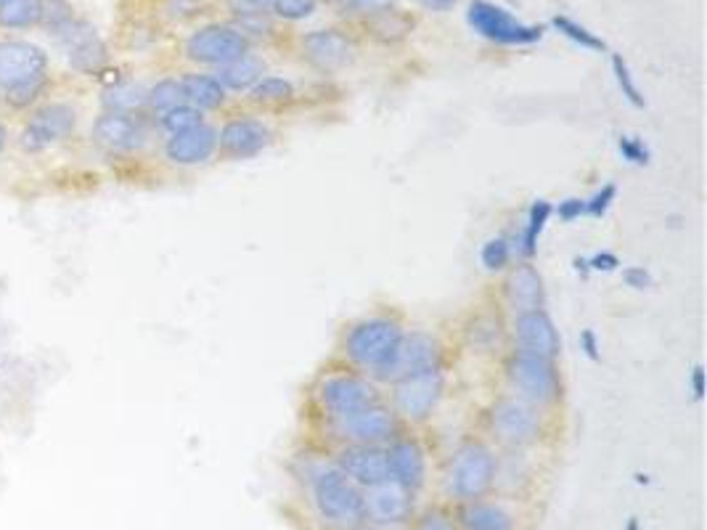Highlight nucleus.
Instances as JSON below:
<instances>
[{
  "instance_id": "nucleus-1",
  "label": "nucleus",
  "mask_w": 707,
  "mask_h": 530,
  "mask_svg": "<svg viewBox=\"0 0 707 530\" xmlns=\"http://www.w3.org/2000/svg\"><path fill=\"white\" fill-rule=\"evenodd\" d=\"M294 477L302 485L308 507L321 528L356 530L363 526V488L334 464L329 453H302L294 462Z\"/></svg>"
},
{
  "instance_id": "nucleus-2",
  "label": "nucleus",
  "mask_w": 707,
  "mask_h": 530,
  "mask_svg": "<svg viewBox=\"0 0 707 530\" xmlns=\"http://www.w3.org/2000/svg\"><path fill=\"white\" fill-rule=\"evenodd\" d=\"M406 321L393 311L358 315V319H352L339 332L337 361L347 366V369H356L374 380L376 371L395 356L397 345L406 337Z\"/></svg>"
},
{
  "instance_id": "nucleus-3",
  "label": "nucleus",
  "mask_w": 707,
  "mask_h": 530,
  "mask_svg": "<svg viewBox=\"0 0 707 530\" xmlns=\"http://www.w3.org/2000/svg\"><path fill=\"white\" fill-rule=\"evenodd\" d=\"M498 451L490 440L464 438L448 453L440 475L443 496L453 504L475 502V498L490 496L496 488Z\"/></svg>"
},
{
  "instance_id": "nucleus-4",
  "label": "nucleus",
  "mask_w": 707,
  "mask_h": 530,
  "mask_svg": "<svg viewBox=\"0 0 707 530\" xmlns=\"http://www.w3.org/2000/svg\"><path fill=\"white\" fill-rule=\"evenodd\" d=\"M379 398H384L382 384H376L369 375L347 369L343 364L321 371L308 390L311 412L318 425L345 419V416L361 412L369 403H376Z\"/></svg>"
},
{
  "instance_id": "nucleus-5",
  "label": "nucleus",
  "mask_w": 707,
  "mask_h": 530,
  "mask_svg": "<svg viewBox=\"0 0 707 530\" xmlns=\"http://www.w3.org/2000/svg\"><path fill=\"white\" fill-rule=\"evenodd\" d=\"M485 433L501 451H530L546 435V412L522 398L503 393L485 408Z\"/></svg>"
},
{
  "instance_id": "nucleus-6",
  "label": "nucleus",
  "mask_w": 707,
  "mask_h": 530,
  "mask_svg": "<svg viewBox=\"0 0 707 530\" xmlns=\"http://www.w3.org/2000/svg\"><path fill=\"white\" fill-rule=\"evenodd\" d=\"M503 380L511 395L533 403V406L554 408L565 395V380H561L559 364L552 358L530 356V353L507 350L503 353Z\"/></svg>"
},
{
  "instance_id": "nucleus-7",
  "label": "nucleus",
  "mask_w": 707,
  "mask_h": 530,
  "mask_svg": "<svg viewBox=\"0 0 707 530\" xmlns=\"http://www.w3.org/2000/svg\"><path fill=\"white\" fill-rule=\"evenodd\" d=\"M448 393V371L445 364L432 366V369L416 371V375L403 377L393 384H387L384 401L393 406L397 419L406 427H421L440 412Z\"/></svg>"
},
{
  "instance_id": "nucleus-8",
  "label": "nucleus",
  "mask_w": 707,
  "mask_h": 530,
  "mask_svg": "<svg viewBox=\"0 0 707 530\" xmlns=\"http://www.w3.org/2000/svg\"><path fill=\"white\" fill-rule=\"evenodd\" d=\"M324 438L337 446H387L390 440H395L403 430H408L397 414L393 412L384 398H379L376 403L361 408V412L345 416L337 422H324L321 425Z\"/></svg>"
},
{
  "instance_id": "nucleus-9",
  "label": "nucleus",
  "mask_w": 707,
  "mask_h": 530,
  "mask_svg": "<svg viewBox=\"0 0 707 530\" xmlns=\"http://www.w3.org/2000/svg\"><path fill=\"white\" fill-rule=\"evenodd\" d=\"M466 24L472 27V33L483 41L496 43V46L522 48L543 41V27L522 22L494 0H472L470 9H466Z\"/></svg>"
},
{
  "instance_id": "nucleus-10",
  "label": "nucleus",
  "mask_w": 707,
  "mask_h": 530,
  "mask_svg": "<svg viewBox=\"0 0 707 530\" xmlns=\"http://www.w3.org/2000/svg\"><path fill=\"white\" fill-rule=\"evenodd\" d=\"M252 50L250 37L236 27V24H205V27L194 30L183 43V54L188 61L199 67L220 69L231 61L242 59Z\"/></svg>"
},
{
  "instance_id": "nucleus-11",
  "label": "nucleus",
  "mask_w": 707,
  "mask_h": 530,
  "mask_svg": "<svg viewBox=\"0 0 707 530\" xmlns=\"http://www.w3.org/2000/svg\"><path fill=\"white\" fill-rule=\"evenodd\" d=\"M276 141V128L257 112H239L218 125V151L223 160H255Z\"/></svg>"
},
{
  "instance_id": "nucleus-12",
  "label": "nucleus",
  "mask_w": 707,
  "mask_h": 530,
  "mask_svg": "<svg viewBox=\"0 0 707 530\" xmlns=\"http://www.w3.org/2000/svg\"><path fill=\"white\" fill-rule=\"evenodd\" d=\"M440 364H445L443 339L427 330H408L406 337L397 345L395 356L374 375V382L387 388V384L403 380V377L432 369V366Z\"/></svg>"
},
{
  "instance_id": "nucleus-13",
  "label": "nucleus",
  "mask_w": 707,
  "mask_h": 530,
  "mask_svg": "<svg viewBox=\"0 0 707 530\" xmlns=\"http://www.w3.org/2000/svg\"><path fill=\"white\" fill-rule=\"evenodd\" d=\"M80 115L72 104L67 101H50V104L37 106L33 115L24 123L22 136H19V147L30 154L46 151L50 147L69 141L78 132Z\"/></svg>"
},
{
  "instance_id": "nucleus-14",
  "label": "nucleus",
  "mask_w": 707,
  "mask_h": 530,
  "mask_svg": "<svg viewBox=\"0 0 707 530\" xmlns=\"http://www.w3.org/2000/svg\"><path fill=\"white\" fill-rule=\"evenodd\" d=\"M93 143L106 154L130 157L149 147L151 125L143 115L104 110L91 125Z\"/></svg>"
},
{
  "instance_id": "nucleus-15",
  "label": "nucleus",
  "mask_w": 707,
  "mask_h": 530,
  "mask_svg": "<svg viewBox=\"0 0 707 530\" xmlns=\"http://www.w3.org/2000/svg\"><path fill=\"white\" fill-rule=\"evenodd\" d=\"M366 522L379 528L401 530L416 517V494L393 477L363 488Z\"/></svg>"
},
{
  "instance_id": "nucleus-16",
  "label": "nucleus",
  "mask_w": 707,
  "mask_h": 530,
  "mask_svg": "<svg viewBox=\"0 0 707 530\" xmlns=\"http://www.w3.org/2000/svg\"><path fill=\"white\" fill-rule=\"evenodd\" d=\"M509 350L559 361L561 337L552 313L546 308H538V311L509 315Z\"/></svg>"
},
{
  "instance_id": "nucleus-17",
  "label": "nucleus",
  "mask_w": 707,
  "mask_h": 530,
  "mask_svg": "<svg viewBox=\"0 0 707 530\" xmlns=\"http://www.w3.org/2000/svg\"><path fill=\"white\" fill-rule=\"evenodd\" d=\"M40 80H48V56L43 48L27 41L0 43V91L9 93Z\"/></svg>"
},
{
  "instance_id": "nucleus-18",
  "label": "nucleus",
  "mask_w": 707,
  "mask_h": 530,
  "mask_svg": "<svg viewBox=\"0 0 707 530\" xmlns=\"http://www.w3.org/2000/svg\"><path fill=\"white\" fill-rule=\"evenodd\" d=\"M302 59L321 74H337L356 61V43L337 27L311 30L300 37Z\"/></svg>"
},
{
  "instance_id": "nucleus-19",
  "label": "nucleus",
  "mask_w": 707,
  "mask_h": 530,
  "mask_svg": "<svg viewBox=\"0 0 707 530\" xmlns=\"http://www.w3.org/2000/svg\"><path fill=\"white\" fill-rule=\"evenodd\" d=\"M384 448H387L390 477L419 496L429 485V451L425 440L416 433L403 430Z\"/></svg>"
},
{
  "instance_id": "nucleus-20",
  "label": "nucleus",
  "mask_w": 707,
  "mask_h": 530,
  "mask_svg": "<svg viewBox=\"0 0 707 530\" xmlns=\"http://www.w3.org/2000/svg\"><path fill=\"white\" fill-rule=\"evenodd\" d=\"M218 157V125L212 123H201L197 128L175 132L162 141V160L181 170L205 168Z\"/></svg>"
},
{
  "instance_id": "nucleus-21",
  "label": "nucleus",
  "mask_w": 707,
  "mask_h": 530,
  "mask_svg": "<svg viewBox=\"0 0 707 530\" xmlns=\"http://www.w3.org/2000/svg\"><path fill=\"white\" fill-rule=\"evenodd\" d=\"M59 46L65 48L69 67L80 74H98L101 69L109 61V50H106V43L101 41V35L91 24L80 22V19H72V22L65 24L61 30L54 33Z\"/></svg>"
},
{
  "instance_id": "nucleus-22",
  "label": "nucleus",
  "mask_w": 707,
  "mask_h": 530,
  "mask_svg": "<svg viewBox=\"0 0 707 530\" xmlns=\"http://www.w3.org/2000/svg\"><path fill=\"white\" fill-rule=\"evenodd\" d=\"M501 302L509 315L546 308V281L533 261H517L503 270Z\"/></svg>"
},
{
  "instance_id": "nucleus-23",
  "label": "nucleus",
  "mask_w": 707,
  "mask_h": 530,
  "mask_svg": "<svg viewBox=\"0 0 707 530\" xmlns=\"http://www.w3.org/2000/svg\"><path fill=\"white\" fill-rule=\"evenodd\" d=\"M461 339L475 356H503L509 350V319L496 308H477L461 324Z\"/></svg>"
},
{
  "instance_id": "nucleus-24",
  "label": "nucleus",
  "mask_w": 707,
  "mask_h": 530,
  "mask_svg": "<svg viewBox=\"0 0 707 530\" xmlns=\"http://www.w3.org/2000/svg\"><path fill=\"white\" fill-rule=\"evenodd\" d=\"M332 459L358 488H369L390 477L384 446H337L332 451Z\"/></svg>"
},
{
  "instance_id": "nucleus-25",
  "label": "nucleus",
  "mask_w": 707,
  "mask_h": 530,
  "mask_svg": "<svg viewBox=\"0 0 707 530\" xmlns=\"http://www.w3.org/2000/svg\"><path fill=\"white\" fill-rule=\"evenodd\" d=\"M456 522L461 530H520V517L507 496H483L475 502L456 504Z\"/></svg>"
},
{
  "instance_id": "nucleus-26",
  "label": "nucleus",
  "mask_w": 707,
  "mask_h": 530,
  "mask_svg": "<svg viewBox=\"0 0 707 530\" xmlns=\"http://www.w3.org/2000/svg\"><path fill=\"white\" fill-rule=\"evenodd\" d=\"M183 93H186V104L197 106L199 112L210 115V112H220L229 104V93L218 83L212 72H186L181 74Z\"/></svg>"
},
{
  "instance_id": "nucleus-27",
  "label": "nucleus",
  "mask_w": 707,
  "mask_h": 530,
  "mask_svg": "<svg viewBox=\"0 0 707 530\" xmlns=\"http://www.w3.org/2000/svg\"><path fill=\"white\" fill-rule=\"evenodd\" d=\"M533 481V462L528 451H501L496 466V488L498 494L514 498L525 485Z\"/></svg>"
},
{
  "instance_id": "nucleus-28",
  "label": "nucleus",
  "mask_w": 707,
  "mask_h": 530,
  "mask_svg": "<svg viewBox=\"0 0 707 530\" xmlns=\"http://www.w3.org/2000/svg\"><path fill=\"white\" fill-rule=\"evenodd\" d=\"M215 78H218V83L225 88V93H236V96H247V93L255 88L257 80L265 74V61L260 56H255L250 50L247 56H242V59L231 61V65L215 69Z\"/></svg>"
},
{
  "instance_id": "nucleus-29",
  "label": "nucleus",
  "mask_w": 707,
  "mask_h": 530,
  "mask_svg": "<svg viewBox=\"0 0 707 530\" xmlns=\"http://www.w3.org/2000/svg\"><path fill=\"white\" fill-rule=\"evenodd\" d=\"M552 216H554V205L548 199H535L533 205H530L525 226H522L520 237L514 239V250H517V257H520V261H533V257L538 255L541 237H543V231H546Z\"/></svg>"
},
{
  "instance_id": "nucleus-30",
  "label": "nucleus",
  "mask_w": 707,
  "mask_h": 530,
  "mask_svg": "<svg viewBox=\"0 0 707 530\" xmlns=\"http://www.w3.org/2000/svg\"><path fill=\"white\" fill-rule=\"evenodd\" d=\"M297 85L294 80L283 78V74H268L265 72L260 80H257L255 88L247 93V101L257 110H279V106H289L297 101Z\"/></svg>"
},
{
  "instance_id": "nucleus-31",
  "label": "nucleus",
  "mask_w": 707,
  "mask_h": 530,
  "mask_svg": "<svg viewBox=\"0 0 707 530\" xmlns=\"http://www.w3.org/2000/svg\"><path fill=\"white\" fill-rule=\"evenodd\" d=\"M101 104L109 112H132V115H141V112L147 110V85L123 80V83L106 88L104 96H101Z\"/></svg>"
},
{
  "instance_id": "nucleus-32",
  "label": "nucleus",
  "mask_w": 707,
  "mask_h": 530,
  "mask_svg": "<svg viewBox=\"0 0 707 530\" xmlns=\"http://www.w3.org/2000/svg\"><path fill=\"white\" fill-rule=\"evenodd\" d=\"M514 257V239L507 237V233H496V237L485 239V244L479 247V265H483L485 274H503V270L511 268Z\"/></svg>"
},
{
  "instance_id": "nucleus-33",
  "label": "nucleus",
  "mask_w": 707,
  "mask_h": 530,
  "mask_svg": "<svg viewBox=\"0 0 707 530\" xmlns=\"http://www.w3.org/2000/svg\"><path fill=\"white\" fill-rule=\"evenodd\" d=\"M201 123H207V115L192 104H181V106H175V110H167V112H162V115L154 117V128L160 130L165 138L175 136V132H186V130L197 128V125H201Z\"/></svg>"
},
{
  "instance_id": "nucleus-34",
  "label": "nucleus",
  "mask_w": 707,
  "mask_h": 530,
  "mask_svg": "<svg viewBox=\"0 0 707 530\" xmlns=\"http://www.w3.org/2000/svg\"><path fill=\"white\" fill-rule=\"evenodd\" d=\"M40 22V0H0V27L30 30Z\"/></svg>"
},
{
  "instance_id": "nucleus-35",
  "label": "nucleus",
  "mask_w": 707,
  "mask_h": 530,
  "mask_svg": "<svg viewBox=\"0 0 707 530\" xmlns=\"http://www.w3.org/2000/svg\"><path fill=\"white\" fill-rule=\"evenodd\" d=\"M181 104H186V93H183L181 78H162L151 88H147V110L154 117L167 110H175V106Z\"/></svg>"
},
{
  "instance_id": "nucleus-36",
  "label": "nucleus",
  "mask_w": 707,
  "mask_h": 530,
  "mask_svg": "<svg viewBox=\"0 0 707 530\" xmlns=\"http://www.w3.org/2000/svg\"><path fill=\"white\" fill-rule=\"evenodd\" d=\"M552 27L557 30L561 37H567V41H572L576 46L586 48V50H604V48H607V43H604L602 37L593 35L589 27H583V24L576 22V19H570V16H561V14L554 16Z\"/></svg>"
},
{
  "instance_id": "nucleus-37",
  "label": "nucleus",
  "mask_w": 707,
  "mask_h": 530,
  "mask_svg": "<svg viewBox=\"0 0 707 530\" xmlns=\"http://www.w3.org/2000/svg\"><path fill=\"white\" fill-rule=\"evenodd\" d=\"M612 74H615V83L621 88L623 99L628 101L630 106H636V110H647V99H644L641 88L636 85V78L634 72H630L628 61H625L621 54H612Z\"/></svg>"
},
{
  "instance_id": "nucleus-38",
  "label": "nucleus",
  "mask_w": 707,
  "mask_h": 530,
  "mask_svg": "<svg viewBox=\"0 0 707 530\" xmlns=\"http://www.w3.org/2000/svg\"><path fill=\"white\" fill-rule=\"evenodd\" d=\"M371 27H374V35L379 37V41L395 43L414 27V22H408L406 16H401L395 9H390V11H384V14L371 16Z\"/></svg>"
},
{
  "instance_id": "nucleus-39",
  "label": "nucleus",
  "mask_w": 707,
  "mask_h": 530,
  "mask_svg": "<svg viewBox=\"0 0 707 530\" xmlns=\"http://www.w3.org/2000/svg\"><path fill=\"white\" fill-rule=\"evenodd\" d=\"M72 19H74V11L67 0H40V22L37 24H43L50 35L72 22Z\"/></svg>"
},
{
  "instance_id": "nucleus-40",
  "label": "nucleus",
  "mask_w": 707,
  "mask_h": 530,
  "mask_svg": "<svg viewBox=\"0 0 707 530\" xmlns=\"http://www.w3.org/2000/svg\"><path fill=\"white\" fill-rule=\"evenodd\" d=\"M406 530H461L456 517L440 507H429L425 512H416Z\"/></svg>"
},
{
  "instance_id": "nucleus-41",
  "label": "nucleus",
  "mask_w": 707,
  "mask_h": 530,
  "mask_svg": "<svg viewBox=\"0 0 707 530\" xmlns=\"http://www.w3.org/2000/svg\"><path fill=\"white\" fill-rule=\"evenodd\" d=\"M617 151H621V157L628 162V165L644 168L652 162V149H649L639 136H628V132H623V136L617 138Z\"/></svg>"
},
{
  "instance_id": "nucleus-42",
  "label": "nucleus",
  "mask_w": 707,
  "mask_h": 530,
  "mask_svg": "<svg viewBox=\"0 0 707 530\" xmlns=\"http://www.w3.org/2000/svg\"><path fill=\"white\" fill-rule=\"evenodd\" d=\"M315 9H318V0H276L270 11L287 22H302V19L313 16Z\"/></svg>"
},
{
  "instance_id": "nucleus-43",
  "label": "nucleus",
  "mask_w": 707,
  "mask_h": 530,
  "mask_svg": "<svg viewBox=\"0 0 707 530\" xmlns=\"http://www.w3.org/2000/svg\"><path fill=\"white\" fill-rule=\"evenodd\" d=\"M617 199V186L615 183H604L602 188H596V192L591 194L586 201V216L589 218H604L610 212V207L615 205Z\"/></svg>"
},
{
  "instance_id": "nucleus-44",
  "label": "nucleus",
  "mask_w": 707,
  "mask_h": 530,
  "mask_svg": "<svg viewBox=\"0 0 707 530\" xmlns=\"http://www.w3.org/2000/svg\"><path fill=\"white\" fill-rule=\"evenodd\" d=\"M621 276L625 287L634 289V292H647L654 284V276L649 274V268H644V265H625Z\"/></svg>"
},
{
  "instance_id": "nucleus-45",
  "label": "nucleus",
  "mask_w": 707,
  "mask_h": 530,
  "mask_svg": "<svg viewBox=\"0 0 707 530\" xmlns=\"http://www.w3.org/2000/svg\"><path fill=\"white\" fill-rule=\"evenodd\" d=\"M395 0H345V9L352 11V14H361V16H376V14H384V11L393 9Z\"/></svg>"
},
{
  "instance_id": "nucleus-46",
  "label": "nucleus",
  "mask_w": 707,
  "mask_h": 530,
  "mask_svg": "<svg viewBox=\"0 0 707 530\" xmlns=\"http://www.w3.org/2000/svg\"><path fill=\"white\" fill-rule=\"evenodd\" d=\"M554 212H557V218L561 223H576L586 216V201L580 197H567L561 199L557 207H554Z\"/></svg>"
},
{
  "instance_id": "nucleus-47",
  "label": "nucleus",
  "mask_w": 707,
  "mask_h": 530,
  "mask_svg": "<svg viewBox=\"0 0 707 530\" xmlns=\"http://www.w3.org/2000/svg\"><path fill=\"white\" fill-rule=\"evenodd\" d=\"M229 3L239 16H257V14H270L276 0H229Z\"/></svg>"
},
{
  "instance_id": "nucleus-48",
  "label": "nucleus",
  "mask_w": 707,
  "mask_h": 530,
  "mask_svg": "<svg viewBox=\"0 0 707 530\" xmlns=\"http://www.w3.org/2000/svg\"><path fill=\"white\" fill-rule=\"evenodd\" d=\"M589 261V270H599V274H612V270L621 268V261H617L615 252H596V255L586 257Z\"/></svg>"
},
{
  "instance_id": "nucleus-49",
  "label": "nucleus",
  "mask_w": 707,
  "mask_h": 530,
  "mask_svg": "<svg viewBox=\"0 0 707 530\" xmlns=\"http://www.w3.org/2000/svg\"><path fill=\"white\" fill-rule=\"evenodd\" d=\"M578 343H580V350H583L586 356L591 358V361H599V358H602V343H599L596 332H593V330L580 332Z\"/></svg>"
},
{
  "instance_id": "nucleus-50",
  "label": "nucleus",
  "mask_w": 707,
  "mask_h": 530,
  "mask_svg": "<svg viewBox=\"0 0 707 530\" xmlns=\"http://www.w3.org/2000/svg\"><path fill=\"white\" fill-rule=\"evenodd\" d=\"M421 9L429 11V14H448L459 5V0H416Z\"/></svg>"
},
{
  "instance_id": "nucleus-51",
  "label": "nucleus",
  "mask_w": 707,
  "mask_h": 530,
  "mask_svg": "<svg viewBox=\"0 0 707 530\" xmlns=\"http://www.w3.org/2000/svg\"><path fill=\"white\" fill-rule=\"evenodd\" d=\"M692 390H694V398L705 395V369L703 366H697V369L692 371Z\"/></svg>"
},
{
  "instance_id": "nucleus-52",
  "label": "nucleus",
  "mask_w": 707,
  "mask_h": 530,
  "mask_svg": "<svg viewBox=\"0 0 707 530\" xmlns=\"http://www.w3.org/2000/svg\"><path fill=\"white\" fill-rule=\"evenodd\" d=\"M572 263H576V270H578V274H589V261H586V257H576V261H572Z\"/></svg>"
},
{
  "instance_id": "nucleus-53",
  "label": "nucleus",
  "mask_w": 707,
  "mask_h": 530,
  "mask_svg": "<svg viewBox=\"0 0 707 530\" xmlns=\"http://www.w3.org/2000/svg\"><path fill=\"white\" fill-rule=\"evenodd\" d=\"M5 147H9V130H5L3 125H0V151H3Z\"/></svg>"
},
{
  "instance_id": "nucleus-54",
  "label": "nucleus",
  "mask_w": 707,
  "mask_h": 530,
  "mask_svg": "<svg viewBox=\"0 0 707 530\" xmlns=\"http://www.w3.org/2000/svg\"><path fill=\"white\" fill-rule=\"evenodd\" d=\"M625 530H641V526H639V517H630L628 526H625Z\"/></svg>"
},
{
  "instance_id": "nucleus-55",
  "label": "nucleus",
  "mask_w": 707,
  "mask_h": 530,
  "mask_svg": "<svg viewBox=\"0 0 707 530\" xmlns=\"http://www.w3.org/2000/svg\"><path fill=\"white\" fill-rule=\"evenodd\" d=\"M356 530H393V528H379V526H371V522H363V526H358Z\"/></svg>"
}]
</instances>
